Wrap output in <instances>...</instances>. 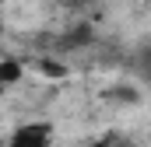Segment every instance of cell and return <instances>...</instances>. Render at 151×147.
Here are the masks:
<instances>
[{"label": "cell", "mask_w": 151, "mask_h": 147, "mask_svg": "<svg viewBox=\"0 0 151 147\" xmlns=\"http://www.w3.org/2000/svg\"><path fill=\"white\" fill-rule=\"evenodd\" d=\"M49 140H53L49 123H25L11 133L7 147H49Z\"/></svg>", "instance_id": "1"}, {"label": "cell", "mask_w": 151, "mask_h": 147, "mask_svg": "<svg viewBox=\"0 0 151 147\" xmlns=\"http://www.w3.org/2000/svg\"><path fill=\"white\" fill-rule=\"evenodd\" d=\"M18 81H21V63H18V60H4V63H0V88L18 84Z\"/></svg>", "instance_id": "2"}, {"label": "cell", "mask_w": 151, "mask_h": 147, "mask_svg": "<svg viewBox=\"0 0 151 147\" xmlns=\"http://www.w3.org/2000/svg\"><path fill=\"white\" fill-rule=\"evenodd\" d=\"M39 67L49 74V77H63V74H67V67H60V63H53V60H39Z\"/></svg>", "instance_id": "3"}, {"label": "cell", "mask_w": 151, "mask_h": 147, "mask_svg": "<svg viewBox=\"0 0 151 147\" xmlns=\"http://www.w3.org/2000/svg\"><path fill=\"white\" fill-rule=\"evenodd\" d=\"M63 4H67V7H84L88 0H63Z\"/></svg>", "instance_id": "4"}, {"label": "cell", "mask_w": 151, "mask_h": 147, "mask_svg": "<svg viewBox=\"0 0 151 147\" xmlns=\"http://www.w3.org/2000/svg\"><path fill=\"white\" fill-rule=\"evenodd\" d=\"M88 147H113V140H99V144H88Z\"/></svg>", "instance_id": "5"}, {"label": "cell", "mask_w": 151, "mask_h": 147, "mask_svg": "<svg viewBox=\"0 0 151 147\" xmlns=\"http://www.w3.org/2000/svg\"><path fill=\"white\" fill-rule=\"evenodd\" d=\"M0 4H4V0H0Z\"/></svg>", "instance_id": "6"}, {"label": "cell", "mask_w": 151, "mask_h": 147, "mask_svg": "<svg viewBox=\"0 0 151 147\" xmlns=\"http://www.w3.org/2000/svg\"><path fill=\"white\" fill-rule=\"evenodd\" d=\"M0 25H4V21H0Z\"/></svg>", "instance_id": "7"}]
</instances>
